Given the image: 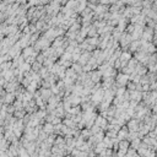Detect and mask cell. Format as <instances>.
<instances>
[{"label":"cell","instance_id":"cell-1","mask_svg":"<svg viewBox=\"0 0 157 157\" xmlns=\"http://www.w3.org/2000/svg\"><path fill=\"white\" fill-rule=\"evenodd\" d=\"M128 82H129V76L125 75V74L123 73H119L117 74V76H115V85L119 87H126Z\"/></svg>","mask_w":157,"mask_h":157},{"label":"cell","instance_id":"cell-2","mask_svg":"<svg viewBox=\"0 0 157 157\" xmlns=\"http://www.w3.org/2000/svg\"><path fill=\"white\" fill-rule=\"evenodd\" d=\"M142 41H145V42H148L151 43L152 39H154V30L152 28H148V27H144V33H142V37H141Z\"/></svg>","mask_w":157,"mask_h":157},{"label":"cell","instance_id":"cell-3","mask_svg":"<svg viewBox=\"0 0 157 157\" xmlns=\"http://www.w3.org/2000/svg\"><path fill=\"white\" fill-rule=\"evenodd\" d=\"M142 33H144V27L139 26V25H135V30L131 33V38H133V41H140L142 37Z\"/></svg>","mask_w":157,"mask_h":157},{"label":"cell","instance_id":"cell-4","mask_svg":"<svg viewBox=\"0 0 157 157\" xmlns=\"http://www.w3.org/2000/svg\"><path fill=\"white\" fill-rule=\"evenodd\" d=\"M88 74H90L91 81H92L93 84H98V82H101V80H102V73L100 71V70H93V71H91Z\"/></svg>","mask_w":157,"mask_h":157},{"label":"cell","instance_id":"cell-5","mask_svg":"<svg viewBox=\"0 0 157 157\" xmlns=\"http://www.w3.org/2000/svg\"><path fill=\"white\" fill-rule=\"evenodd\" d=\"M91 57H92V54H91V53H88V52H82V54L80 55V59H78L77 63L80 64L81 67H85V65L88 63V60H90Z\"/></svg>","mask_w":157,"mask_h":157},{"label":"cell","instance_id":"cell-6","mask_svg":"<svg viewBox=\"0 0 157 157\" xmlns=\"http://www.w3.org/2000/svg\"><path fill=\"white\" fill-rule=\"evenodd\" d=\"M139 126H140V123L136 119H130L126 123V128L129 129V131H139Z\"/></svg>","mask_w":157,"mask_h":157},{"label":"cell","instance_id":"cell-7","mask_svg":"<svg viewBox=\"0 0 157 157\" xmlns=\"http://www.w3.org/2000/svg\"><path fill=\"white\" fill-rule=\"evenodd\" d=\"M128 135H129V129L125 126H122L120 130L118 131V135H117V139L119 140V141H122V140H126Z\"/></svg>","mask_w":157,"mask_h":157},{"label":"cell","instance_id":"cell-8","mask_svg":"<svg viewBox=\"0 0 157 157\" xmlns=\"http://www.w3.org/2000/svg\"><path fill=\"white\" fill-rule=\"evenodd\" d=\"M11 63H12V68L11 69H19L25 63V58L21 54V55H19V57H16L15 59H12Z\"/></svg>","mask_w":157,"mask_h":157},{"label":"cell","instance_id":"cell-9","mask_svg":"<svg viewBox=\"0 0 157 157\" xmlns=\"http://www.w3.org/2000/svg\"><path fill=\"white\" fill-rule=\"evenodd\" d=\"M130 101H135L140 103L142 101V92H139V91H131L130 92Z\"/></svg>","mask_w":157,"mask_h":157},{"label":"cell","instance_id":"cell-10","mask_svg":"<svg viewBox=\"0 0 157 157\" xmlns=\"http://www.w3.org/2000/svg\"><path fill=\"white\" fill-rule=\"evenodd\" d=\"M15 98V93H6L5 98H4V104H14V102L16 101Z\"/></svg>","mask_w":157,"mask_h":157},{"label":"cell","instance_id":"cell-11","mask_svg":"<svg viewBox=\"0 0 157 157\" xmlns=\"http://www.w3.org/2000/svg\"><path fill=\"white\" fill-rule=\"evenodd\" d=\"M35 53V49H33V47H31V45H28L27 48H25V49H22V57L25 58V59H27V58H30L32 54Z\"/></svg>","mask_w":157,"mask_h":157},{"label":"cell","instance_id":"cell-12","mask_svg":"<svg viewBox=\"0 0 157 157\" xmlns=\"http://www.w3.org/2000/svg\"><path fill=\"white\" fill-rule=\"evenodd\" d=\"M139 48H140V41H133L129 45V52L131 54H134V53L139 51Z\"/></svg>","mask_w":157,"mask_h":157},{"label":"cell","instance_id":"cell-13","mask_svg":"<svg viewBox=\"0 0 157 157\" xmlns=\"http://www.w3.org/2000/svg\"><path fill=\"white\" fill-rule=\"evenodd\" d=\"M43 131L47 135H52L54 133V125H53V124H49V123H45L43 125Z\"/></svg>","mask_w":157,"mask_h":157},{"label":"cell","instance_id":"cell-14","mask_svg":"<svg viewBox=\"0 0 157 157\" xmlns=\"http://www.w3.org/2000/svg\"><path fill=\"white\" fill-rule=\"evenodd\" d=\"M93 37H98L97 35V28L93 26V25H91L88 27V31H87V38H93Z\"/></svg>","mask_w":157,"mask_h":157},{"label":"cell","instance_id":"cell-15","mask_svg":"<svg viewBox=\"0 0 157 157\" xmlns=\"http://www.w3.org/2000/svg\"><path fill=\"white\" fill-rule=\"evenodd\" d=\"M133 58V54H131L130 52H122V55L119 58V60L120 61H126V63H129V60Z\"/></svg>","mask_w":157,"mask_h":157},{"label":"cell","instance_id":"cell-16","mask_svg":"<svg viewBox=\"0 0 157 157\" xmlns=\"http://www.w3.org/2000/svg\"><path fill=\"white\" fill-rule=\"evenodd\" d=\"M12 68V63L11 61H4L3 64H0V73H4V71H7Z\"/></svg>","mask_w":157,"mask_h":157},{"label":"cell","instance_id":"cell-17","mask_svg":"<svg viewBox=\"0 0 157 157\" xmlns=\"http://www.w3.org/2000/svg\"><path fill=\"white\" fill-rule=\"evenodd\" d=\"M81 112H82V110H81V106H76V107H71L68 113L71 115V117H75V115L80 114Z\"/></svg>","mask_w":157,"mask_h":157},{"label":"cell","instance_id":"cell-18","mask_svg":"<svg viewBox=\"0 0 157 157\" xmlns=\"http://www.w3.org/2000/svg\"><path fill=\"white\" fill-rule=\"evenodd\" d=\"M39 76H41V78H42V80H45V78H47L49 75H51V73H49V70L48 69H45L43 65H42V68H41V70H39Z\"/></svg>","mask_w":157,"mask_h":157},{"label":"cell","instance_id":"cell-19","mask_svg":"<svg viewBox=\"0 0 157 157\" xmlns=\"http://www.w3.org/2000/svg\"><path fill=\"white\" fill-rule=\"evenodd\" d=\"M103 145H104L106 148H109V150H112L113 148V140L112 139H109V138H107V136H104V139H103Z\"/></svg>","mask_w":157,"mask_h":157},{"label":"cell","instance_id":"cell-20","mask_svg":"<svg viewBox=\"0 0 157 157\" xmlns=\"http://www.w3.org/2000/svg\"><path fill=\"white\" fill-rule=\"evenodd\" d=\"M80 136H81V138H82V139H84L85 141H86V139L88 140L90 136H92V133H91V130H90V129H86V128H85V129H82V130H81V134H80Z\"/></svg>","mask_w":157,"mask_h":157},{"label":"cell","instance_id":"cell-21","mask_svg":"<svg viewBox=\"0 0 157 157\" xmlns=\"http://www.w3.org/2000/svg\"><path fill=\"white\" fill-rule=\"evenodd\" d=\"M140 145H141V140H140V139H135V140H133V141L130 142V148H134L135 151H138Z\"/></svg>","mask_w":157,"mask_h":157},{"label":"cell","instance_id":"cell-22","mask_svg":"<svg viewBox=\"0 0 157 157\" xmlns=\"http://www.w3.org/2000/svg\"><path fill=\"white\" fill-rule=\"evenodd\" d=\"M130 147V142L126 141V140H122V141H119V150H125L128 151V148Z\"/></svg>","mask_w":157,"mask_h":157},{"label":"cell","instance_id":"cell-23","mask_svg":"<svg viewBox=\"0 0 157 157\" xmlns=\"http://www.w3.org/2000/svg\"><path fill=\"white\" fill-rule=\"evenodd\" d=\"M71 69L75 71L77 75H80V74H82V67L78 63H73V65H71Z\"/></svg>","mask_w":157,"mask_h":157},{"label":"cell","instance_id":"cell-24","mask_svg":"<svg viewBox=\"0 0 157 157\" xmlns=\"http://www.w3.org/2000/svg\"><path fill=\"white\" fill-rule=\"evenodd\" d=\"M41 68H42V64H39L38 61H35V63L31 65V70H32L33 73H39Z\"/></svg>","mask_w":157,"mask_h":157},{"label":"cell","instance_id":"cell-25","mask_svg":"<svg viewBox=\"0 0 157 157\" xmlns=\"http://www.w3.org/2000/svg\"><path fill=\"white\" fill-rule=\"evenodd\" d=\"M12 106H14L15 110H23V103H22L21 101H17V100H16Z\"/></svg>","mask_w":157,"mask_h":157},{"label":"cell","instance_id":"cell-26","mask_svg":"<svg viewBox=\"0 0 157 157\" xmlns=\"http://www.w3.org/2000/svg\"><path fill=\"white\" fill-rule=\"evenodd\" d=\"M138 63H139V61L138 60H136V59H134V58H131V59L129 60V63H128V68H130V69H135V67H136V65H138Z\"/></svg>","mask_w":157,"mask_h":157},{"label":"cell","instance_id":"cell-27","mask_svg":"<svg viewBox=\"0 0 157 157\" xmlns=\"http://www.w3.org/2000/svg\"><path fill=\"white\" fill-rule=\"evenodd\" d=\"M134 30H135V25H133V23H129L126 26V28H125V32L128 35H131L134 32Z\"/></svg>","mask_w":157,"mask_h":157},{"label":"cell","instance_id":"cell-28","mask_svg":"<svg viewBox=\"0 0 157 157\" xmlns=\"http://www.w3.org/2000/svg\"><path fill=\"white\" fill-rule=\"evenodd\" d=\"M141 86H145V85H150V82H148V77L147 75L145 76H141V78H140V82H139Z\"/></svg>","mask_w":157,"mask_h":157},{"label":"cell","instance_id":"cell-29","mask_svg":"<svg viewBox=\"0 0 157 157\" xmlns=\"http://www.w3.org/2000/svg\"><path fill=\"white\" fill-rule=\"evenodd\" d=\"M126 87H119L117 90V93H115V97H123V94L125 93Z\"/></svg>","mask_w":157,"mask_h":157},{"label":"cell","instance_id":"cell-30","mask_svg":"<svg viewBox=\"0 0 157 157\" xmlns=\"http://www.w3.org/2000/svg\"><path fill=\"white\" fill-rule=\"evenodd\" d=\"M126 88H128V91H129V92H131V91H135V90H136V85L134 84V82L129 81V82H128V85H126Z\"/></svg>","mask_w":157,"mask_h":157},{"label":"cell","instance_id":"cell-31","mask_svg":"<svg viewBox=\"0 0 157 157\" xmlns=\"http://www.w3.org/2000/svg\"><path fill=\"white\" fill-rule=\"evenodd\" d=\"M6 113H7V114L14 115V113H15V108H14V106H12V104H7V106H6Z\"/></svg>","mask_w":157,"mask_h":157},{"label":"cell","instance_id":"cell-32","mask_svg":"<svg viewBox=\"0 0 157 157\" xmlns=\"http://www.w3.org/2000/svg\"><path fill=\"white\" fill-rule=\"evenodd\" d=\"M90 130H91V133H92V135H94V134L100 133V131H101V128H100V126H97V125H94V124H93L92 128H91Z\"/></svg>","mask_w":157,"mask_h":157},{"label":"cell","instance_id":"cell-33","mask_svg":"<svg viewBox=\"0 0 157 157\" xmlns=\"http://www.w3.org/2000/svg\"><path fill=\"white\" fill-rule=\"evenodd\" d=\"M44 60H45V58H44V55L42 54V53H39L38 55H37V59H36V61H38L39 64H42L43 65V63H44Z\"/></svg>","mask_w":157,"mask_h":157},{"label":"cell","instance_id":"cell-34","mask_svg":"<svg viewBox=\"0 0 157 157\" xmlns=\"http://www.w3.org/2000/svg\"><path fill=\"white\" fill-rule=\"evenodd\" d=\"M61 122H63V119H61V118H59V117H54V118H53L52 124H53V125H58V124H61Z\"/></svg>","mask_w":157,"mask_h":157},{"label":"cell","instance_id":"cell-35","mask_svg":"<svg viewBox=\"0 0 157 157\" xmlns=\"http://www.w3.org/2000/svg\"><path fill=\"white\" fill-rule=\"evenodd\" d=\"M156 133H155V131H150V133H148L147 134V136H150V138H152V139H156Z\"/></svg>","mask_w":157,"mask_h":157},{"label":"cell","instance_id":"cell-36","mask_svg":"<svg viewBox=\"0 0 157 157\" xmlns=\"http://www.w3.org/2000/svg\"><path fill=\"white\" fill-rule=\"evenodd\" d=\"M154 36H157V23L155 25V27H154Z\"/></svg>","mask_w":157,"mask_h":157},{"label":"cell","instance_id":"cell-37","mask_svg":"<svg viewBox=\"0 0 157 157\" xmlns=\"http://www.w3.org/2000/svg\"><path fill=\"white\" fill-rule=\"evenodd\" d=\"M1 107H3V103H0V109H1Z\"/></svg>","mask_w":157,"mask_h":157},{"label":"cell","instance_id":"cell-38","mask_svg":"<svg viewBox=\"0 0 157 157\" xmlns=\"http://www.w3.org/2000/svg\"><path fill=\"white\" fill-rule=\"evenodd\" d=\"M138 157H146V156H139V155H138Z\"/></svg>","mask_w":157,"mask_h":157},{"label":"cell","instance_id":"cell-39","mask_svg":"<svg viewBox=\"0 0 157 157\" xmlns=\"http://www.w3.org/2000/svg\"><path fill=\"white\" fill-rule=\"evenodd\" d=\"M156 64H157V61H156Z\"/></svg>","mask_w":157,"mask_h":157}]
</instances>
